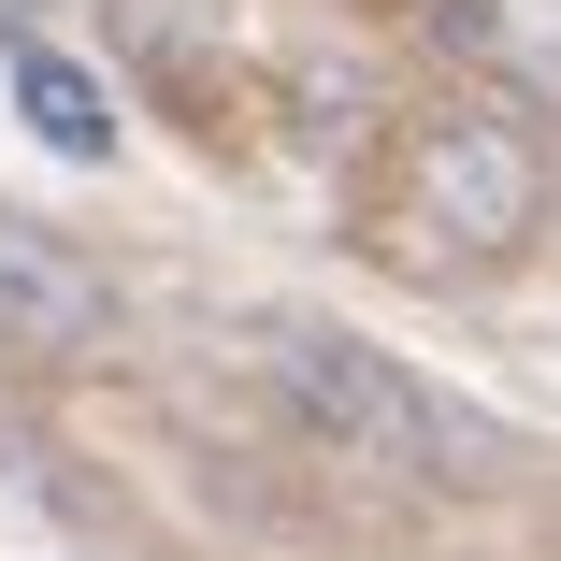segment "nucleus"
I'll use <instances>...</instances> for the list:
<instances>
[{
    "label": "nucleus",
    "instance_id": "nucleus-3",
    "mask_svg": "<svg viewBox=\"0 0 561 561\" xmlns=\"http://www.w3.org/2000/svg\"><path fill=\"white\" fill-rule=\"evenodd\" d=\"M0 331H15V346H101V331H116V288H101L58 231L0 216Z\"/></svg>",
    "mask_w": 561,
    "mask_h": 561
},
{
    "label": "nucleus",
    "instance_id": "nucleus-4",
    "mask_svg": "<svg viewBox=\"0 0 561 561\" xmlns=\"http://www.w3.org/2000/svg\"><path fill=\"white\" fill-rule=\"evenodd\" d=\"M15 101H30V130H44L58 159H116V101H101L72 58H44V44H30V58H15Z\"/></svg>",
    "mask_w": 561,
    "mask_h": 561
},
{
    "label": "nucleus",
    "instance_id": "nucleus-2",
    "mask_svg": "<svg viewBox=\"0 0 561 561\" xmlns=\"http://www.w3.org/2000/svg\"><path fill=\"white\" fill-rule=\"evenodd\" d=\"M403 216L432 260H518L533 216H547V159L518 116H432L403 159Z\"/></svg>",
    "mask_w": 561,
    "mask_h": 561
},
{
    "label": "nucleus",
    "instance_id": "nucleus-1",
    "mask_svg": "<svg viewBox=\"0 0 561 561\" xmlns=\"http://www.w3.org/2000/svg\"><path fill=\"white\" fill-rule=\"evenodd\" d=\"M245 346H260V375L302 403V432L317 446H346V461H375V476H417V490H446V476H476L490 446H476V417H446L403 360H375L360 331H331V317H245Z\"/></svg>",
    "mask_w": 561,
    "mask_h": 561
}]
</instances>
